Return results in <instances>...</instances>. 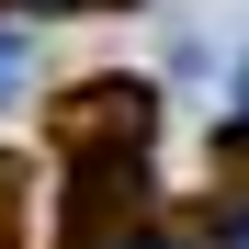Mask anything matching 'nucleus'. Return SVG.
Segmentation results:
<instances>
[{
	"mask_svg": "<svg viewBox=\"0 0 249 249\" xmlns=\"http://www.w3.org/2000/svg\"><path fill=\"white\" fill-rule=\"evenodd\" d=\"M227 249H249V215H227Z\"/></svg>",
	"mask_w": 249,
	"mask_h": 249,
	"instance_id": "3",
	"label": "nucleus"
},
{
	"mask_svg": "<svg viewBox=\"0 0 249 249\" xmlns=\"http://www.w3.org/2000/svg\"><path fill=\"white\" fill-rule=\"evenodd\" d=\"M23 79H34V34H23L12 12H0V113L23 102Z\"/></svg>",
	"mask_w": 249,
	"mask_h": 249,
	"instance_id": "1",
	"label": "nucleus"
},
{
	"mask_svg": "<svg viewBox=\"0 0 249 249\" xmlns=\"http://www.w3.org/2000/svg\"><path fill=\"white\" fill-rule=\"evenodd\" d=\"M215 136H227V147H249V68H238V91H227V113H215Z\"/></svg>",
	"mask_w": 249,
	"mask_h": 249,
	"instance_id": "2",
	"label": "nucleus"
},
{
	"mask_svg": "<svg viewBox=\"0 0 249 249\" xmlns=\"http://www.w3.org/2000/svg\"><path fill=\"white\" fill-rule=\"evenodd\" d=\"M124 249H181V238H124Z\"/></svg>",
	"mask_w": 249,
	"mask_h": 249,
	"instance_id": "5",
	"label": "nucleus"
},
{
	"mask_svg": "<svg viewBox=\"0 0 249 249\" xmlns=\"http://www.w3.org/2000/svg\"><path fill=\"white\" fill-rule=\"evenodd\" d=\"M34 12H91V0H34Z\"/></svg>",
	"mask_w": 249,
	"mask_h": 249,
	"instance_id": "4",
	"label": "nucleus"
}]
</instances>
